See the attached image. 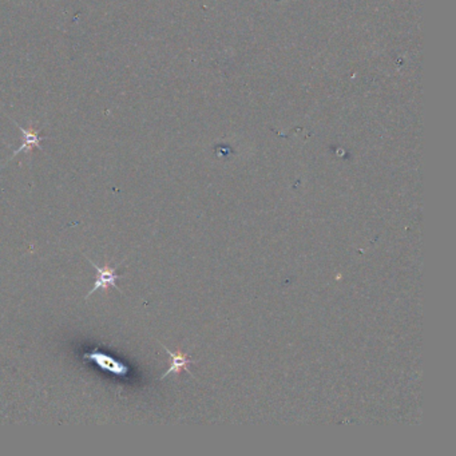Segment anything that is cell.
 Returning <instances> with one entry per match:
<instances>
[{"instance_id":"obj_4","label":"cell","mask_w":456,"mask_h":456,"mask_svg":"<svg viewBox=\"0 0 456 456\" xmlns=\"http://www.w3.org/2000/svg\"><path fill=\"white\" fill-rule=\"evenodd\" d=\"M162 347H164V350L166 351V353L170 356L172 364H170L169 369H167V371H166V372H165L160 379H165V377H166V376H169V374H178V372H181V371H187V374H190V371H189V365H190V364L196 363V362L190 360V359H189V356L185 355V353H182V352H173L170 351V350H169L167 347H165V345H162Z\"/></svg>"},{"instance_id":"obj_1","label":"cell","mask_w":456,"mask_h":456,"mask_svg":"<svg viewBox=\"0 0 456 456\" xmlns=\"http://www.w3.org/2000/svg\"><path fill=\"white\" fill-rule=\"evenodd\" d=\"M87 260L90 261V264H91L94 268H95V270H96V279H95V282H94L93 289L86 294V297H84L86 300H87L93 293L96 292V291L107 292L110 288H116L117 291L122 292L117 285L118 280L122 279V276L118 274L116 267H111L109 262H106L105 267H98L91 258L87 257Z\"/></svg>"},{"instance_id":"obj_2","label":"cell","mask_w":456,"mask_h":456,"mask_svg":"<svg viewBox=\"0 0 456 456\" xmlns=\"http://www.w3.org/2000/svg\"><path fill=\"white\" fill-rule=\"evenodd\" d=\"M83 359L87 362L96 364L99 368L105 369L110 374H116V376H126L129 374V367L119 360H116L114 357H111L110 355H106L104 352L101 351H91L86 352L83 355Z\"/></svg>"},{"instance_id":"obj_3","label":"cell","mask_w":456,"mask_h":456,"mask_svg":"<svg viewBox=\"0 0 456 456\" xmlns=\"http://www.w3.org/2000/svg\"><path fill=\"white\" fill-rule=\"evenodd\" d=\"M15 125L18 126V129L21 130L22 135H23V142L22 145L19 146V149H16L15 152H12L11 158L16 157L19 152H30L34 149H39V150H43V148L40 146V142H42V137L39 135V133L35 131V130H27L22 128L21 125H18L15 122ZM10 158V160H11Z\"/></svg>"}]
</instances>
